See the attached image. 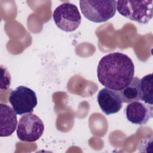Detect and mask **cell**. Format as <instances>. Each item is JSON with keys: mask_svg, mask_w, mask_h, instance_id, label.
Returning <instances> with one entry per match:
<instances>
[{"mask_svg": "<svg viewBox=\"0 0 153 153\" xmlns=\"http://www.w3.org/2000/svg\"><path fill=\"white\" fill-rule=\"evenodd\" d=\"M134 66L126 54L113 52L103 56L97 68L100 83L106 88L119 91L127 86L134 77Z\"/></svg>", "mask_w": 153, "mask_h": 153, "instance_id": "cell-1", "label": "cell"}, {"mask_svg": "<svg viewBox=\"0 0 153 153\" xmlns=\"http://www.w3.org/2000/svg\"><path fill=\"white\" fill-rule=\"evenodd\" d=\"M79 6L84 16L94 23L105 22L113 17L117 11V1L81 0Z\"/></svg>", "mask_w": 153, "mask_h": 153, "instance_id": "cell-2", "label": "cell"}, {"mask_svg": "<svg viewBox=\"0 0 153 153\" xmlns=\"http://www.w3.org/2000/svg\"><path fill=\"white\" fill-rule=\"evenodd\" d=\"M117 10L123 16L146 24L153 16V1H118Z\"/></svg>", "mask_w": 153, "mask_h": 153, "instance_id": "cell-3", "label": "cell"}, {"mask_svg": "<svg viewBox=\"0 0 153 153\" xmlns=\"http://www.w3.org/2000/svg\"><path fill=\"white\" fill-rule=\"evenodd\" d=\"M53 17L56 25L65 32L75 30L81 22V16L78 8L70 2H64L56 7Z\"/></svg>", "mask_w": 153, "mask_h": 153, "instance_id": "cell-4", "label": "cell"}, {"mask_svg": "<svg viewBox=\"0 0 153 153\" xmlns=\"http://www.w3.org/2000/svg\"><path fill=\"white\" fill-rule=\"evenodd\" d=\"M8 100L14 112L19 115L32 113L38 103L35 92L23 85L12 90Z\"/></svg>", "mask_w": 153, "mask_h": 153, "instance_id": "cell-5", "label": "cell"}, {"mask_svg": "<svg viewBox=\"0 0 153 153\" xmlns=\"http://www.w3.org/2000/svg\"><path fill=\"white\" fill-rule=\"evenodd\" d=\"M44 130V123L40 118L30 113L20 118L18 123L17 135L22 141L33 142L42 136Z\"/></svg>", "mask_w": 153, "mask_h": 153, "instance_id": "cell-6", "label": "cell"}, {"mask_svg": "<svg viewBox=\"0 0 153 153\" xmlns=\"http://www.w3.org/2000/svg\"><path fill=\"white\" fill-rule=\"evenodd\" d=\"M97 102L102 112L107 115L117 113L123 106L118 91L106 87L99 91Z\"/></svg>", "mask_w": 153, "mask_h": 153, "instance_id": "cell-7", "label": "cell"}, {"mask_svg": "<svg viewBox=\"0 0 153 153\" xmlns=\"http://www.w3.org/2000/svg\"><path fill=\"white\" fill-rule=\"evenodd\" d=\"M126 115L130 123L136 125H144L152 117V105L140 101L129 103L126 108Z\"/></svg>", "mask_w": 153, "mask_h": 153, "instance_id": "cell-8", "label": "cell"}, {"mask_svg": "<svg viewBox=\"0 0 153 153\" xmlns=\"http://www.w3.org/2000/svg\"><path fill=\"white\" fill-rule=\"evenodd\" d=\"M1 127L0 136L1 137H7L11 135L17 125V119L16 113L8 105L1 103Z\"/></svg>", "mask_w": 153, "mask_h": 153, "instance_id": "cell-9", "label": "cell"}, {"mask_svg": "<svg viewBox=\"0 0 153 153\" xmlns=\"http://www.w3.org/2000/svg\"><path fill=\"white\" fill-rule=\"evenodd\" d=\"M123 102L129 103L140 100V79L133 77L131 82L125 87L118 91Z\"/></svg>", "mask_w": 153, "mask_h": 153, "instance_id": "cell-10", "label": "cell"}, {"mask_svg": "<svg viewBox=\"0 0 153 153\" xmlns=\"http://www.w3.org/2000/svg\"><path fill=\"white\" fill-rule=\"evenodd\" d=\"M152 81V74L146 75L140 79V100L149 105H152L153 103Z\"/></svg>", "mask_w": 153, "mask_h": 153, "instance_id": "cell-11", "label": "cell"}]
</instances>
